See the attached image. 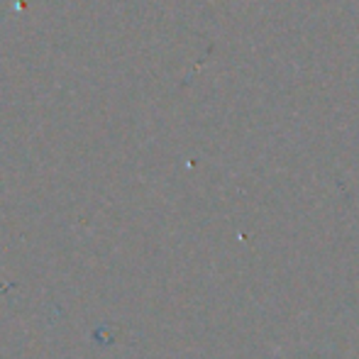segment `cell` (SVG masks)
<instances>
[{
	"label": "cell",
	"mask_w": 359,
	"mask_h": 359,
	"mask_svg": "<svg viewBox=\"0 0 359 359\" xmlns=\"http://www.w3.org/2000/svg\"><path fill=\"white\" fill-rule=\"evenodd\" d=\"M284 359H286V357H284Z\"/></svg>",
	"instance_id": "cell-1"
}]
</instances>
